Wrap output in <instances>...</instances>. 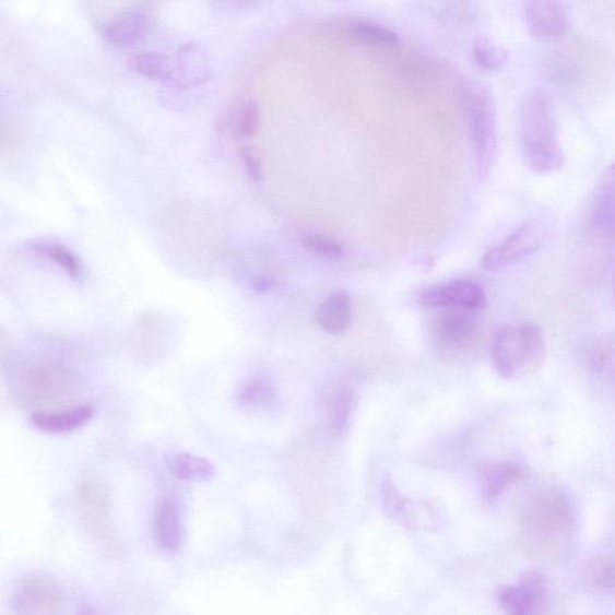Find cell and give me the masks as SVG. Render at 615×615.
Listing matches in <instances>:
<instances>
[{
  "instance_id": "obj_9",
  "label": "cell",
  "mask_w": 615,
  "mask_h": 615,
  "mask_svg": "<svg viewBox=\"0 0 615 615\" xmlns=\"http://www.w3.org/2000/svg\"><path fill=\"white\" fill-rule=\"evenodd\" d=\"M382 508L397 522L412 530H437L441 516L437 508L428 502H414L403 496L391 480L381 486Z\"/></svg>"
},
{
  "instance_id": "obj_29",
  "label": "cell",
  "mask_w": 615,
  "mask_h": 615,
  "mask_svg": "<svg viewBox=\"0 0 615 615\" xmlns=\"http://www.w3.org/2000/svg\"><path fill=\"white\" fill-rule=\"evenodd\" d=\"M260 123L261 115L257 100L247 99L239 105L235 118V130L239 138H255L258 134Z\"/></svg>"
},
{
  "instance_id": "obj_28",
  "label": "cell",
  "mask_w": 615,
  "mask_h": 615,
  "mask_svg": "<svg viewBox=\"0 0 615 615\" xmlns=\"http://www.w3.org/2000/svg\"><path fill=\"white\" fill-rule=\"evenodd\" d=\"M352 32L358 40L371 46L393 47L400 43L394 32L371 22H355L352 24Z\"/></svg>"
},
{
  "instance_id": "obj_33",
  "label": "cell",
  "mask_w": 615,
  "mask_h": 615,
  "mask_svg": "<svg viewBox=\"0 0 615 615\" xmlns=\"http://www.w3.org/2000/svg\"><path fill=\"white\" fill-rule=\"evenodd\" d=\"M275 282L271 276L263 275L255 283V288L258 293H269L274 287Z\"/></svg>"
},
{
  "instance_id": "obj_34",
  "label": "cell",
  "mask_w": 615,
  "mask_h": 615,
  "mask_svg": "<svg viewBox=\"0 0 615 615\" xmlns=\"http://www.w3.org/2000/svg\"><path fill=\"white\" fill-rule=\"evenodd\" d=\"M78 615H96V613L90 607H84L80 610Z\"/></svg>"
},
{
  "instance_id": "obj_26",
  "label": "cell",
  "mask_w": 615,
  "mask_h": 615,
  "mask_svg": "<svg viewBox=\"0 0 615 615\" xmlns=\"http://www.w3.org/2000/svg\"><path fill=\"white\" fill-rule=\"evenodd\" d=\"M473 56L476 66L485 71L499 70L509 62V52L486 36H478L475 40Z\"/></svg>"
},
{
  "instance_id": "obj_15",
  "label": "cell",
  "mask_w": 615,
  "mask_h": 615,
  "mask_svg": "<svg viewBox=\"0 0 615 615\" xmlns=\"http://www.w3.org/2000/svg\"><path fill=\"white\" fill-rule=\"evenodd\" d=\"M153 537L161 551L175 554L184 545V524L179 506L172 498H163L155 505Z\"/></svg>"
},
{
  "instance_id": "obj_31",
  "label": "cell",
  "mask_w": 615,
  "mask_h": 615,
  "mask_svg": "<svg viewBox=\"0 0 615 615\" xmlns=\"http://www.w3.org/2000/svg\"><path fill=\"white\" fill-rule=\"evenodd\" d=\"M353 409V395L343 391L335 397L332 409L331 426L336 434H342L348 424Z\"/></svg>"
},
{
  "instance_id": "obj_1",
  "label": "cell",
  "mask_w": 615,
  "mask_h": 615,
  "mask_svg": "<svg viewBox=\"0 0 615 615\" xmlns=\"http://www.w3.org/2000/svg\"><path fill=\"white\" fill-rule=\"evenodd\" d=\"M576 529L575 505L560 488H540L523 506L520 541L530 556L551 560L565 558L575 540Z\"/></svg>"
},
{
  "instance_id": "obj_4",
  "label": "cell",
  "mask_w": 615,
  "mask_h": 615,
  "mask_svg": "<svg viewBox=\"0 0 615 615\" xmlns=\"http://www.w3.org/2000/svg\"><path fill=\"white\" fill-rule=\"evenodd\" d=\"M463 90L476 173L480 180H485L496 162L498 150L497 105L492 92L480 82H466Z\"/></svg>"
},
{
  "instance_id": "obj_21",
  "label": "cell",
  "mask_w": 615,
  "mask_h": 615,
  "mask_svg": "<svg viewBox=\"0 0 615 615\" xmlns=\"http://www.w3.org/2000/svg\"><path fill=\"white\" fill-rule=\"evenodd\" d=\"M316 320L330 334L341 335L352 323V304L345 292H334L319 306Z\"/></svg>"
},
{
  "instance_id": "obj_8",
  "label": "cell",
  "mask_w": 615,
  "mask_h": 615,
  "mask_svg": "<svg viewBox=\"0 0 615 615\" xmlns=\"http://www.w3.org/2000/svg\"><path fill=\"white\" fill-rule=\"evenodd\" d=\"M66 593L56 578L34 573L22 578L12 596L15 615H63Z\"/></svg>"
},
{
  "instance_id": "obj_23",
  "label": "cell",
  "mask_w": 615,
  "mask_h": 615,
  "mask_svg": "<svg viewBox=\"0 0 615 615\" xmlns=\"http://www.w3.org/2000/svg\"><path fill=\"white\" fill-rule=\"evenodd\" d=\"M166 466L173 477L185 482H208L216 475L215 465L208 458L188 452L168 457Z\"/></svg>"
},
{
  "instance_id": "obj_7",
  "label": "cell",
  "mask_w": 615,
  "mask_h": 615,
  "mask_svg": "<svg viewBox=\"0 0 615 615\" xmlns=\"http://www.w3.org/2000/svg\"><path fill=\"white\" fill-rule=\"evenodd\" d=\"M494 596L505 615H545L551 599L549 580L544 572L527 570L516 583L499 586Z\"/></svg>"
},
{
  "instance_id": "obj_11",
  "label": "cell",
  "mask_w": 615,
  "mask_h": 615,
  "mask_svg": "<svg viewBox=\"0 0 615 615\" xmlns=\"http://www.w3.org/2000/svg\"><path fill=\"white\" fill-rule=\"evenodd\" d=\"M174 332L172 321L162 312H150L142 316L132 332V353L144 362H153L163 357Z\"/></svg>"
},
{
  "instance_id": "obj_14",
  "label": "cell",
  "mask_w": 615,
  "mask_h": 615,
  "mask_svg": "<svg viewBox=\"0 0 615 615\" xmlns=\"http://www.w3.org/2000/svg\"><path fill=\"white\" fill-rule=\"evenodd\" d=\"M80 511L87 525L105 534L110 524L111 500L105 485L98 480H84L76 489Z\"/></svg>"
},
{
  "instance_id": "obj_18",
  "label": "cell",
  "mask_w": 615,
  "mask_h": 615,
  "mask_svg": "<svg viewBox=\"0 0 615 615\" xmlns=\"http://www.w3.org/2000/svg\"><path fill=\"white\" fill-rule=\"evenodd\" d=\"M592 224L599 236L615 239V161L600 180Z\"/></svg>"
},
{
  "instance_id": "obj_13",
  "label": "cell",
  "mask_w": 615,
  "mask_h": 615,
  "mask_svg": "<svg viewBox=\"0 0 615 615\" xmlns=\"http://www.w3.org/2000/svg\"><path fill=\"white\" fill-rule=\"evenodd\" d=\"M476 331V321L469 310L450 308L434 321L431 332L441 346L460 352L474 342Z\"/></svg>"
},
{
  "instance_id": "obj_20",
  "label": "cell",
  "mask_w": 615,
  "mask_h": 615,
  "mask_svg": "<svg viewBox=\"0 0 615 615\" xmlns=\"http://www.w3.org/2000/svg\"><path fill=\"white\" fill-rule=\"evenodd\" d=\"M582 580L590 592L601 595L615 594V556L598 552L586 561Z\"/></svg>"
},
{
  "instance_id": "obj_17",
  "label": "cell",
  "mask_w": 615,
  "mask_h": 615,
  "mask_svg": "<svg viewBox=\"0 0 615 615\" xmlns=\"http://www.w3.org/2000/svg\"><path fill=\"white\" fill-rule=\"evenodd\" d=\"M94 407L88 404L76 405L59 412H35L31 416L32 425L51 436H60L87 426L94 417Z\"/></svg>"
},
{
  "instance_id": "obj_6",
  "label": "cell",
  "mask_w": 615,
  "mask_h": 615,
  "mask_svg": "<svg viewBox=\"0 0 615 615\" xmlns=\"http://www.w3.org/2000/svg\"><path fill=\"white\" fill-rule=\"evenodd\" d=\"M551 222L546 214L535 216L527 222L504 243L488 250L482 260L484 269L500 272L533 256L548 236Z\"/></svg>"
},
{
  "instance_id": "obj_35",
  "label": "cell",
  "mask_w": 615,
  "mask_h": 615,
  "mask_svg": "<svg viewBox=\"0 0 615 615\" xmlns=\"http://www.w3.org/2000/svg\"><path fill=\"white\" fill-rule=\"evenodd\" d=\"M614 296H615V276H614Z\"/></svg>"
},
{
  "instance_id": "obj_32",
  "label": "cell",
  "mask_w": 615,
  "mask_h": 615,
  "mask_svg": "<svg viewBox=\"0 0 615 615\" xmlns=\"http://www.w3.org/2000/svg\"><path fill=\"white\" fill-rule=\"evenodd\" d=\"M240 156H243L245 170L249 179L252 180V182L255 184L261 182L263 178V172H262V163L261 159L259 158L258 153L255 150H251L250 147H244V150L240 151Z\"/></svg>"
},
{
  "instance_id": "obj_2",
  "label": "cell",
  "mask_w": 615,
  "mask_h": 615,
  "mask_svg": "<svg viewBox=\"0 0 615 615\" xmlns=\"http://www.w3.org/2000/svg\"><path fill=\"white\" fill-rule=\"evenodd\" d=\"M520 140L524 161L533 172L548 174L564 165L556 113L546 92L534 90L524 96L520 108Z\"/></svg>"
},
{
  "instance_id": "obj_5",
  "label": "cell",
  "mask_w": 615,
  "mask_h": 615,
  "mask_svg": "<svg viewBox=\"0 0 615 615\" xmlns=\"http://www.w3.org/2000/svg\"><path fill=\"white\" fill-rule=\"evenodd\" d=\"M80 379L69 368L34 365L24 368L15 379L17 401L27 406H46L67 401L80 391Z\"/></svg>"
},
{
  "instance_id": "obj_19",
  "label": "cell",
  "mask_w": 615,
  "mask_h": 615,
  "mask_svg": "<svg viewBox=\"0 0 615 615\" xmlns=\"http://www.w3.org/2000/svg\"><path fill=\"white\" fill-rule=\"evenodd\" d=\"M522 475V468L509 462L482 465L478 469L482 496L489 504L497 501Z\"/></svg>"
},
{
  "instance_id": "obj_22",
  "label": "cell",
  "mask_w": 615,
  "mask_h": 615,
  "mask_svg": "<svg viewBox=\"0 0 615 615\" xmlns=\"http://www.w3.org/2000/svg\"><path fill=\"white\" fill-rule=\"evenodd\" d=\"M176 67L180 87L198 86L210 78L208 55L197 44L179 48Z\"/></svg>"
},
{
  "instance_id": "obj_10",
  "label": "cell",
  "mask_w": 615,
  "mask_h": 615,
  "mask_svg": "<svg viewBox=\"0 0 615 615\" xmlns=\"http://www.w3.org/2000/svg\"><path fill=\"white\" fill-rule=\"evenodd\" d=\"M418 304L427 309L460 308L480 311L487 307V297L477 284L454 281L425 288L419 293Z\"/></svg>"
},
{
  "instance_id": "obj_25",
  "label": "cell",
  "mask_w": 615,
  "mask_h": 615,
  "mask_svg": "<svg viewBox=\"0 0 615 615\" xmlns=\"http://www.w3.org/2000/svg\"><path fill=\"white\" fill-rule=\"evenodd\" d=\"M28 248L36 257L51 261L62 269L70 279L81 282L84 279V268L81 259L68 247L54 240H34Z\"/></svg>"
},
{
  "instance_id": "obj_12",
  "label": "cell",
  "mask_w": 615,
  "mask_h": 615,
  "mask_svg": "<svg viewBox=\"0 0 615 615\" xmlns=\"http://www.w3.org/2000/svg\"><path fill=\"white\" fill-rule=\"evenodd\" d=\"M523 12L528 29L536 38L559 39L569 32L568 10L560 2L534 0L524 3Z\"/></svg>"
},
{
  "instance_id": "obj_30",
  "label": "cell",
  "mask_w": 615,
  "mask_h": 615,
  "mask_svg": "<svg viewBox=\"0 0 615 615\" xmlns=\"http://www.w3.org/2000/svg\"><path fill=\"white\" fill-rule=\"evenodd\" d=\"M303 244L306 249L314 255L323 257L330 260H340L343 258L344 251L340 244L335 243L334 239L320 235L310 234L303 238Z\"/></svg>"
},
{
  "instance_id": "obj_24",
  "label": "cell",
  "mask_w": 615,
  "mask_h": 615,
  "mask_svg": "<svg viewBox=\"0 0 615 615\" xmlns=\"http://www.w3.org/2000/svg\"><path fill=\"white\" fill-rule=\"evenodd\" d=\"M130 67L144 78L167 84V86L180 87L176 64L163 54H138L131 59Z\"/></svg>"
},
{
  "instance_id": "obj_3",
  "label": "cell",
  "mask_w": 615,
  "mask_h": 615,
  "mask_svg": "<svg viewBox=\"0 0 615 615\" xmlns=\"http://www.w3.org/2000/svg\"><path fill=\"white\" fill-rule=\"evenodd\" d=\"M545 356V336L537 324H505L493 336V365L504 379H517L535 372Z\"/></svg>"
},
{
  "instance_id": "obj_27",
  "label": "cell",
  "mask_w": 615,
  "mask_h": 615,
  "mask_svg": "<svg viewBox=\"0 0 615 615\" xmlns=\"http://www.w3.org/2000/svg\"><path fill=\"white\" fill-rule=\"evenodd\" d=\"M275 397L273 385L263 378L247 380L237 393V402L243 407L262 406L271 403Z\"/></svg>"
},
{
  "instance_id": "obj_16",
  "label": "cell",
  "mask_w": 615,
  "mask_h": 615,
  "mask_svg": "<svg viewBox=\"0 0 615 615\" xmlns=\"http://www.w3.org/2000/svg\"><path fill=\"white\" fill-rule=\"evenodd\" d=\"M150 26L151 16L146 10L131 9L104 23L102 34L107 43L128 46L142 40Z\"/></svg>"
}]
</instances>
